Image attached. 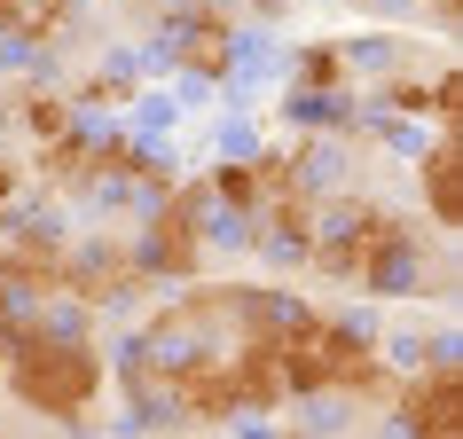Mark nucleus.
I'll return each instance as SVG.
<instances>
[{
    "label": "nucleus",
    "instance_id": "f257e3e1",
    "mask_svg": "<svg viewBox=\"0 0 463 439\" xmlns=\"http://www.w3.org/2000/svg\"><path fill=\"white\" fill-rule=\"evenodd\" d=\"M8 385L24 408H48V416H87L102 392V361L87 338H16V361H8Z\"/></svg>",
    "mask_w": 463,
    "mask_h": 439
}]
</instances>
